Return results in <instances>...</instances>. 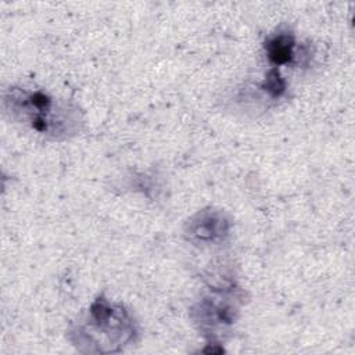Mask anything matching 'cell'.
Returning a JSON list of instances; mask_svg holds the SVG:
<instances>
[{"instance_id": "obj_1", "label": "cell", "mask_w": 355, "mask_h": 355, "mask_svg": "<svg viewBox=\"0 0 355 355\" xmlns=\"http://www.w3.org/2000/svg\"><path fill=\"white\" fill-rule=\"evenodd\" d=\"M21 94L22 98L18 94L11 96V110L14 112L22 114V118H28L31 126L35 130L51 135L55 139L58 136H68L76 132L75 128L54 118H62V114L76 112L75 110L57 104V101L53 97H49L42 92L22 90Z\"/></svg>"}, {"instance_id": "obj_2", "label": "cell", "mask_w": 355, "mask_h": 355, "mask_svg": "<svg viewBox=\"0 0 355 355\" xmlns=\"http://www.w3.org/2000/svg\"><path fill=\"white\" fill-rule=\"evenodd\" d=\"M269 58L275 64H286L294 58V39L287 32L270 37L266 44Z\"/></svg>"}]
</instances>
